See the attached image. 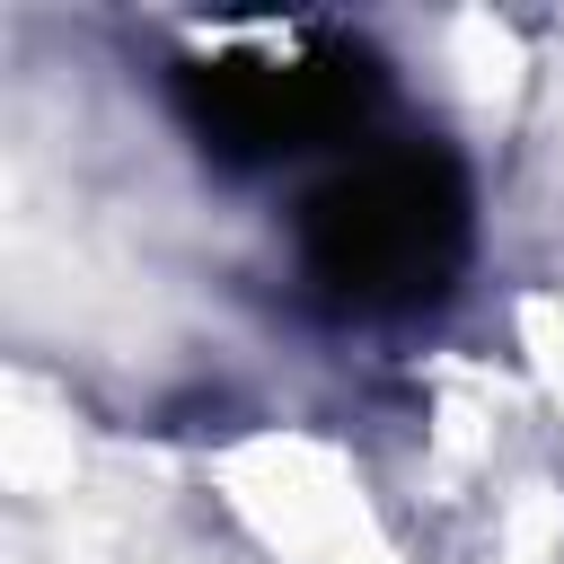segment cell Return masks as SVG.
I'll list each match as a JSON object with an SVG mask.
<instances>
[{
  "label": "cell",
  "instance_id": "7a4b0ae2",
  "mask_svg": "<svg viewBox=\"0 0 564 564\" xmlns=\"http://www.w3.org/2000/svg\"><path fill=\"white\" fill-rule=\"evenodd\" d=\"M379 53L361 35L308 26L291 44H238L176 70V106L194 141L229 167H282L326 141H352L379 106Z\"/></svg>",
  "mask_w": 564,
  "mask_h": 564
},
{
  "label": "cell",
  "instance_id": "6da1fadb",
  "mask_svg": "<svg viewBox=\"0 0 564 564\" xmlns=\"http://www.w3.org/2000/svg\"><path fill=\"white\" fill-rule=\"evenodd\" d=\"M476 247L467 167L432 141L361 150L300 203V264L352 317H414L432 308Z\"/></svg>",
  "mask_w": 564,
  "mask_h": 564
}]
</instances>
